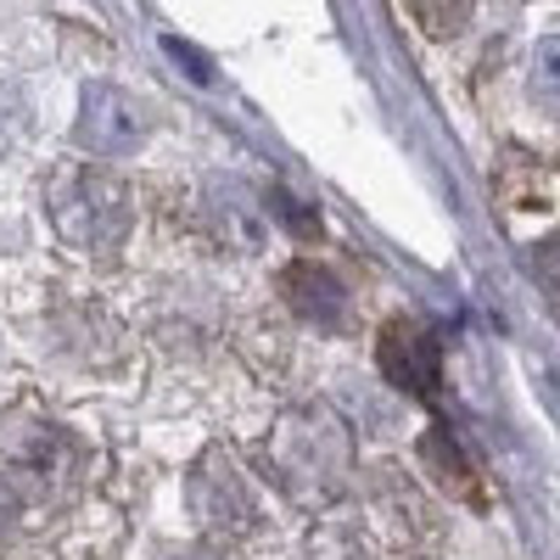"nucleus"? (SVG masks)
<instances>
[{"mask_svg":"<svg viewBox=\"0 0 560 560\" xmlns=\"http://www.w3.org/2000/svg\"><path fill=\"white\" fill-rule=\"evenodd\" d=\"M84 448L57 420H7L0 427V533L45 527L73 499Z\"/></svg>","mask_w":560,"mask_h":560,"instance_id":"nucleus-1","label":"nucleus"},{"mask_svg":"<svg viewBox=\"0 0 560 560\" xmlns=\"http://www.w3.org/2000/svg\"><path fill=\"white\" fill-rule=\"evenodd\" d=\"M269 471L298 504H331L348 488L353 471V438L342 427V415L325 404H303L275 420V432L264 438Z\"/></svg>","mask_w":560,"mask_h":560,"instance_id":"nucleus-2","label":"nucleus"},{"mask_svg":"<svg viewBox=\"0 0 560 560\" xmlns=\"http://www.w3.org/2000/svg\"><path fill=\"white\" fill-rule=\"evenodd\" d=\"M45 208H51L57 236L84 258H118V247L135 230L129 185L96 163H62L45 185Z\"/></svg>","mask_w":560,"mask_h":560,"instance_id":"nucleus-3","label":"nucleus"},{"mask_svg":"<svg viewBox=\"0 0 560 560\" xmlns=\"http://www.w3.org/2000/svg\"><path fill=\"white\" fill-rule=\"evenodd\" d=\"M185 499H191V516L224 538V544H236V538H253L264 527V504L247 482V471L236 459H230L224 448H208L197 465H191V477H185Z\"/></svg>","mask_w":560,"mask_h":560,"instance_id":"nucleus-4","label":"nucleus"},{"mask_svg":"<svg viewBox=\"0 0 560 560\" xmlns=\"http://www.w3.org/2000/svg\"><path fill=\"white\" fill-rule=\"evenodd\" d=\"M152 135V107L129 96L118 84H90L79 102V147L96 158H129L135 147H147Z\"/></svg>","mask_w":560,"mask_h":560,"instance_id":"nucleus-5","label":"nucleus"},{"mask_svg":"<svg viewBox=\"0 0 560 560\" xmlns=\"http://www.w3.org/2000/svg\"><path fill=\"white\" fill-rule=\"evenodd\" d=\"M376 364H382V376H387L398 393H409V398H432L438 382H443V342L427 331V325L393 319L387 331H382Z\"/></svg>","mask_w":560,"mask_h":560,"instance_id":"nucleus-6","label":"nucleus"},{"mask_svg":"<svg viewBox=\"0 0 560 560\" xmlns=\"http://www.w3.org/2000/svg\"><path fill=\"white\" fill-rule=\"evenodd\" d=\"M280 292H287V303L314 325V331H342V325H348L353 298H348L337 269H325L314 258H298V264L280 269Z\"/></svg>","mask_w":560,"mask_h":560,"instance_id":"nucleus-7","label":"nucleus"},{"mask_svg":"<svg viewBox=\"0 0 560 560\" xmlns=\"http://www.w3.org/2000/svg\"><path fill=\"white\" fill-rule=\"evenodd\" d=\"M208 213H213V230L224 236V247H236V253L264 247V208L253 202V191L242 179L213 185V191H208Z\"/></svg>","mask_w":560,"mask_h":560,"instance_id":"nucleus-8","label":"nucleus"},{"mask_svg":"<svg viewBox=\"0 0 560 560\" xmlns=\"http://www.w3.org/2000/svg\"><path fill=\"white\" fill-rule=\"evenodd\" d=\"M303 560H353V555H348V549H331V544H308Z\"/></svg>","mask_w":560,"mask_h":560,"instance_id":"nucleus-9","label":"nucleus"},{"mask_svg":"<svg viewBox=\"0 0 560 560\" xmlns=\"http://www.w3.org/2000/svg\"><path fill=\"white\" fill-rule=\"evenodd\" d=\"M179 560H236V555H224V549H191V555H179Z\"/></svg>","mask_w":560,"mask_h":560,"instance_id":"nucleus-10","label":"nucleus"}]
</instances>
